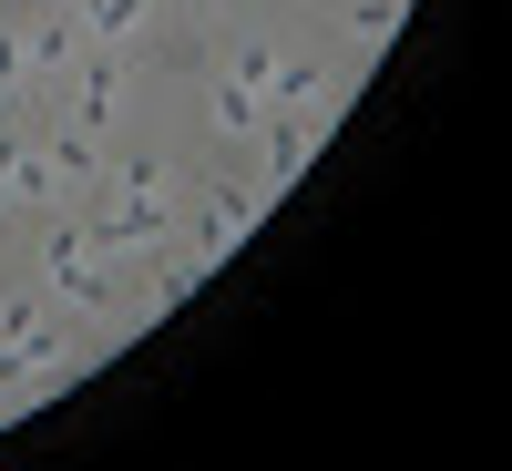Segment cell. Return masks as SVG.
Listing matches in <instances>:
<instances>
[{"instance_id":"cell-1","label":"cell","mask_w":512,"mask_h":471,"mask_svg":"<svg viewBox=\"0 0 512 471\" xmlns=\"http://www.w3.org/2000/svg\"><path fill=\"white\" fill-rule=\"evenodd\" d=\"M103 246H113V256H144V246H164V175H154V164H123L113 216H103Z\"/></svg>"},{"instance_id":"cell-2","label":"cell","mask_w":512,"mask_h":471,"mask_svg":"<svg viewBox=\"0 0 512 471\" xmlns=\"http://www.w3.org/2000/svg\"><path fill=\"white\" fill-rule=\"evenodd\" d=\"M41 277H52L72 308H113V277H103V236H82V226H62L52 246H41Z\"/></svg>"},{"instance_id":"cell-3","label":"cell","mask_w":512,"mask_h":471,"mask_svg":"<svg viewBox=\"0 0 512 471\" xmlns=\"http://www.w3.org/2000/svg\"><path fill=\"white\" fill-rule=\"evenodd\" d=\"M256 205H267V195H246V185H216V195H205V267H216V256L256 226Z\"/></svg>"},{"instance_id":"cell-4","label":"cell","mask_w":512,"mask_h":471,"mask_svg":"<svg viewBox=\"0 0 512 471\" xmlns=\"http://www.w3.org/2000/svg\"><path fill=\"white\" fill-rule=\"evenodd\" d=\"M205 123H216V134H256V123H267V93H256V82H216V113H205Z\"/></svg>"},{"instance_id":"cell-5","label":"cell","mask_w":512,"mask_h":471,"mask_svg":"<svg viewBox=\"0 0 512 471\" xmlns=\"http://www.w3.org/2000/svg\"><path fill=\"white\" fill-rule=\"evenodd\" d=\"M113 103H123V82L93 62V72H82V113H72V134H103V123H113Z\"/></svg>"},{"instance_id":"cell-6","label":"cell","mask_w":512,"mask_h":471,"mask_svg":"<svg viewBox=\"0 0 512 471\" xmlns=\"http://www.w3.org/2000/svg\"><path fill=\"white\" fill-rule=\"evenodd\" d=\"M256 134H267V175H277V185L297 175V164H308V123H277V113H267Z\"/></svg>"},{"instance_id":"cell-7","label":"cell","mask_w":512,"mask_h":471,"mask_svg":"<svg viewBox=\"0 0 512 471\" xmlns=\"http://www.w3.org/2000/svg\"><path fill=\"white\" fill-rule=\"evenodd\" d=\"M390 31H400V0H359V11H349V41H359V52H379Z\"/></svg>"},{"instance_id":"cell-8","label":"cell","mask_w":512,"mask_h":471,"mask_svg":"<svg viewBox=\"0 0 512 471\" xmlns=\"http://www.w3.org/2000/svg\"><path fill=\"white\" fill-rule=\"evenodd\" d=\"M82 21H93L103 41H123V31H134V21H144V0H82Z\"/></svg>"},{"instance_id":"cell-9","label":"cell","mask_w":512,"mask_h":471,"mask_svg":"<svg viewBox=\"0 0 512 471\" xmlns=\"http://www.w3.org/2000/svg\"><path fill=\"white\" fill-rule=\"evenodd\" d=\"M21 62H31V72H62V62H72V31H21Z\"/></svg>"}]
</instances>
